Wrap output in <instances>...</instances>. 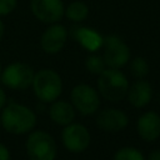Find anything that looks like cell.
Wrapping results in <instances>:
<instances>
[{
	"label": "cell",
	"instance_id": "1",
	"mask_svg": "<svg viewBox=\"0 0 160 160\" xmlns=\"http://www.w3.org/2000/svg\"><path fill=\"white\" fill-rule=\"evenodd\" d=\"M0 121L8 132L20 135L34 129L36 116L28 106L11 102L2 110Z\"/></svg>",
	"mask_w": 160,
	"mask_h": 160
},
{
	"label": "cell",
	"instance_id": "2",
	"mask_svg": "<svg viewBox=\"0 0 160 160\" xmlns=\"http://www.w3.org/2000/svg\"><path fill=\"white\" fill-rule=\"evenodd\" d=\"M100 94L109 101H120L125 98L129 89L126 76L118 69H105L98 80Z\"/></svg>",
	"mask_w": 160,
	"mask_h": 160
},
{
	"label": "cell",
	"instance_id": "3",
	"mask_svg": "<svg viewBox=\"0 0 160 160\" xmlns=\"http://www.w3.org/2000/svg\"><path fill=\"white\" fill-rule=\"evenodd\" d=\"M35 95L44 102H52L59 98L62 90V81L58 72L51 69L39 70L32 79Z\"/></svg>",
	"mask_w": 160,
	"mask_h": 160
},
{
	"label": "cell",
	"instance_id": "4",
	"mask_svg": "<svg viewBox=\"0 0 160 160\" xmlns=\"http://www.w3.org/2000/svg\"><path fill=\"white\" fill-rule=\"evenodd\" d=\"M26 152L30 160H54L56 156L55 140L45 131H32L26 140Z\"/></svg>",
	"mask_w": 160,
	"mask_h": 160
},
{
	"label": "cell",
	"instance_id": "5",
	"mask_svg": "<svg viewBox=\"0 0 160 160\" xmlns=\"http://www.w3.org/2000/svg\"><path fill=\"white\" fill-rule=\"evenodd\" d=\"M104 61L112 69L122 68L130 59V49L118 35H108L104 38Z\"/></svg>",
	"mask_w": 160,
	"mask_h": 160
},
{
	"label": "cell",
	"instance_id": "6",
	"mask_svg": "<svg viewBox=\"0 0 160 160\" xmlns=\"http://www.w3.org/2000/svg\"><path fill=\"white\" fill-rule=\"evenodd\" d=\"M34 70L24 62H12L1 72V81L10 89L22 90L32 84Z\"/></svg>",
	"mask_w": 160,
	"mask_h": 160
},
{
	"label": "cell",
	"instance_id": "7",
	"mask_svg": "<svg viewBox=\"0 0 160 160\" xmlns=\"http://www.w3.org/2000/svg\"><path fill=\"white\" fill-rule=\"evenodd\" d=\"M30 9L32 15L45 24L60 21L65 12L62 0H30Z\"/></svg>",
	"mask_w": 160,
	"mask_h": 160
},
{
	"label": "cell",
	"instance_id": "8",
	"mask_svg": "<svg viewBox=\"0 0 160 160\" xmlns=\"http://www.w3.org/2000/svg\"><path fill=\"white\" fill-rule=\"evenodd\" d=\"M70 98L75 109L79 110L82 115L94 114L100 105V99L95 89L85 84L76 85L71 90Z\"/></svg>",
	"mask_w": 160,
	"mask_h": 160
},
{
	"label": "cell",
	"instance_id": "9",
	"mask_svg": "<svg viewBox=\"0 0 160 160\" xmlns=\"http://www.w3.org/2000/svg\"><path fill=\"white\" fill-rule=\"evenodd\" d=\"M64 146L71 152H81L90 144V134L81 124H69L61 134Z\"/></svg>",
	"mask_w": 160,
	"mask_h": 160
},
{
	"label": "cell",
	"instance_id": "10",
	"mask_svg": "<svg viewBox=\"0 0 160 160\" xmlns=\"http://www.w3.org/2000/svg\"><path fill=\"white\" fill-rule=\"evenodd\" d=\"M66 39L68 31L65 26L54 22L50 24V26H48L42 32L40 39V46L48 54H56L65 46Z\"/></svg>",
	"mask_w": 160,
	"mask_h": 160
},
{
	"label": "cell",
	"instance_id": "11",
	"mask_svg": "<svg viewBox=\"0 0 160 160\" xmlns=\"http://www.w3.org/2000/svg\"><path fill=\"white\" fill-rule=\"evenodd\" d=\"M128 116L119 109H105L96 116V125L108 132L120 131L128 125Z\"/></svg>",
	"mask_w": 160,
	"mask_h": 160
},
{
	"label": "cell",
	"instance_id": "12",
	"mask_svg": "<svg viewBox=\"0 0 160 160\" xmlns=\"http://www.w3.org/2000/svg\"><path fill=\"white\" fill-rule=\"evenodd\" d=\"M72 38L88 51H96L102 48L104 38L94 29L86 26H75L71 30Z\"/></svg>",
	"mask_w": 160,
	"mask_h": 160
},
{
	"label": "cell",
	"instance_id": "13",
	"mask_svg": "<svg viewBox=\"0 0 160 160\" xmlns=\"http://www.w3.org/2000/svg\"><path fill=\"white\" fill-rule=\"evenodd\" d=\"M138 132L146 141H154L160 136V115L154 111L142 114L138 120Z\"/></svg>",
	"mask_w": 160,
	"mask_h": 160
},
{
	"label": "cell",
	"instance_id": "14",
	"mask_svg": "<svg viewBox=\"0 0 160 160\" xmlns=\"http://www.w3.org/2000/svg\"><path fill=\"white\" fill-rule=\"evenodd\" d=\"M152 90L146 80L135 81L130 89H128V99L130 104L135 108H144L151 100Z\"/></svg>",
	"mask_w": 160,
	"mask_h": 160
},
{
	"label": "cell",
	"instance_id": "15",
	"mask_svg": "<svg viewBox=\"0 0 160 160\" xmlns=\"http://www.w3.org/2000/svg\"><path fill=\"white\" fill-rule=\"evenodd\" d=\"M49 115L51 120L59 125H69L75 118L74 106L66 101H55L50 106Z\"/></svg>",
	"mask_w": 160,
	"mask_h": 160
},
{
	"label": "cell",
	"instance_id": "16",
	"mask_svg": "<svg viewBox=\"0 0 160 160\" xmlns=\"http://www.w3.org/2000/svg\"><path fill=\"white\" fill-rule=\"evenodd\" d=\"M64 15L72 22H81L89 15V8L82 1H72L65 8Z\"/></svg>",
	"mask_w": 160,
	"mask_h": 160
},
{
	"label": "cell",
	"instance_id": "17",
	"mask_svg": "<svg viewBox=\"0 0 160 160\" xmlns=\"http://www.w3.org/2000/svg\"><path fill=\"white\" fill-rule=\"evenodd\" d=\"M85 66L89 70V72L94 74V75H100L104 70H105V61L104 58L96 54H92L90 56L86 58L85 60Z\"/></svg>",
	"mask_w": 160,
	"mask_h": 160
},
{
	"label": "cell",
	"instance_id": "18",
	"mask_svg": "<svg viewBox=\"0 0 160 160\" xmlns=\"http://www.w3.org/2000/svg\"><path fill=\"white\" fill-rule=\"evenodd\" d=\"M130 70H131L132 76H135L138 79H142L149 74V64L144 58L138 56L131 60Z\"/></svg>",
	"mask_w": 160,
	"mask_h": 160
},
{
	"label": "cell",
	"instance_id": "19",
	"mask_svg": "<svg viewBox=\"0 0 160 160\" xmlns=\"http://www.w3.org/2000/svg\"><path fill=\"white\" fill-rule=\"evenodd\" d=\"M114 160H144V156L138 149L126 146L119 149L115 152Z\"/></svg>",
	"mask_w": 160,
	"mask_h": 160
},
{
	"label": "cell",
	"instance_id": "20",
	"mask_svg": "<svg viewBox=\"0 0 160 160\" xmlns=\"http://www.w3.org/2000/svg\"><path fill=\"white\" fill-rule=\"evenodd\" d=\"M18 5V0H0V16L11 14Z\"/></svg>",
	"mask_w": 160,
	"mask_h": 160
},
{
	"label": "cell",
	"instance_id": "21",
	"mask_svg": "<svg viewBox=\"0 0 160 160\" xmlns=\"http://www.w3.org/2000/svg\"><path fill=\"white\" fill-rule=\"evenodd\" d=\"M9 159H10V154L8 148L0 142V160H9Z\"/></svg>",
	"mask_w": 160,
	"mask_h": 160
},
{
	"label": "cell",
	"instance_id": "22",
	"mask_svg": "<svg viewBox=\"0 0 160 160\" xmlns=\"http://www.w3.org/2000/svg\"><path fill=\"white\" fill-rule=\"evenodd\" d=\"M148 160H160V149H159V150L152 151V152L149 155Z\"/></svg>",
	"mask_w": 160,
	"mask_h": 160
},
{
	"label": "cell",
	"instance_id": "23",
	"mask_svg": "<svg viewBox=\"0 0 160 160\" xmlns=\"http://www.w3.org/2000/svg\"><path fill=\"white\" fill-rule=\"evenodd\" d=\"M5 102H6V95H5V92H4V90L0 88V110L4 108V105H5Z\"/></svg>",
	"mask_w": 160,
	"mask_h": 160
},
{
	"label": "cell",
	"instance_id": "24",
	"mask_svg": "<svg viewBox=\"0 0 160 160\" xmlns=\"http://www.w3.org/2000/svg\"><path fill=\"white\" fill-rule=\"evenodd\" d=\"M4 24H2V21H1V19H0V40L2 39V35H4Z\"/></svg>",
	"mask_w": 160,
	"mask_h": 160
},
{
	"label": "cell",
	"instance_id": "25",
	"mask_svg": "<svg viewBox=\"0 0 160 160\" xmlns=\"http://www.w3.org/2000/svg\"><path fill=\"white\" fill-rule=\"evenodd\" d=\"M0 75H1V62H0Z\"/></svg>",
	"mask_w": 160,
	"mask_h": 160
},
{
	"label": "cell",
	"instance_id": "26",
	"mask_svg": "<svg viewBox=\"0 0 160 160\" xmlns=\"http://www.w3.org/2000/svg\"><path fill=\"white\" fill-rule=\"evenodd\" d=\"M0 122H1V121H0Z\"/></svg>",
	"mask_w": 160,
	"mask_h": 160
}]
</instances>
